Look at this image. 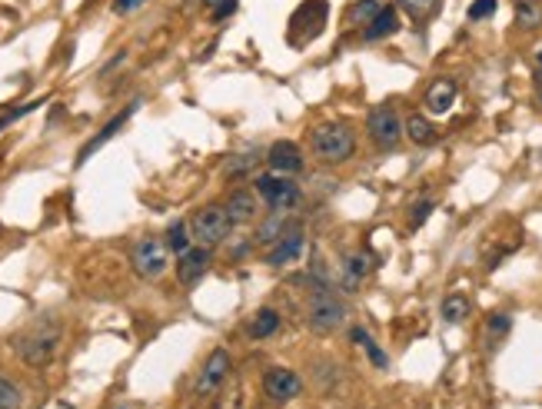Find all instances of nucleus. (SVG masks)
I'll return each instance as SVG.
<instances>
[{
  "mask_svg": "<svg viewBox=\"0 0 542 409\" xmlns=\"http://www.w3.org/2000/svg\"><path fill=\"white\" fill-rule=\"evenodd\" d=\"M310 154L316 164L340 166L350 164L356 154V130L343 120H327L320 127L310 130Z\"/></svg>",
  "mask_w": 542,
  "mask_h": 409,
  "instance_id": "obj_1",
  "label": "nucleus"
},
{
  "mask_svg": "<svg viewBox=\"0 0 542 409\" xmlns=\"http://www.w3.org/2000/svg\"><path fill=\"white\" fill-rule=\"evenodd\" d=\"M343 320H346V303L333 293L329 283H313L310 300H306V330L333 333L340 330Z\"/></svg>",
  "mask_w": 542,
  "mask_h": 409,
  "instance_id": "obj_2",
  "label": "nucleus"
},
{
  "mask_svg": "<svg viewBox=\"0 0 542 409\" xmlns=\"http://www.w3.org/2000/svg\"><path fill=\"white\" fill-rule=\"evenodd\" d=\"M187 223H190L193 244H200V246L223 244L230 237V230H233V220H230V213L223 210V204H206V206H200V210H193Z\"/></svg>",
  "mask_w": 542,
  "mask_h": 409,
  "instance_id": "obj_3",
  "label": "nucleus"
},
{
  "mask_svg": "<svg viewBox=\"0 0 542 409\" xmlns=\"http://www.w3.org/2000/svg\"><path fill=\"white\" fill-rule=\"evenodd\" d=\"M253 187H256V196L263 200L273 213H293L296 206H300L303 193L300 187L293 183V177H283V173H260V177L253 180Z\"/></svg>",
  "mask_w": 542,
  "mask_h": 409,
  "instance_id": "obj_4",
  "label": "nucleus"
},
{
  "mask_svg": "<svg viewBox=\"0 0 542 409\" xmlns=\"http://www.w3.org/2000/svg\"><path fill=\"white\" fill-rule=\"evenodd\" d=\"M130 267L137 269V277H143V280H160L170 267V250L160 237H140L137 244L130 246Z\"/></svg>",
  "mask_w": 542,
  "mask_h": 409,
  "instance_id": "obj_5",
  "label": "nucleus"
},
{
  "mask_svg": "<svg viewBox=\"0 0 542 409\" xmlns=\"http://www.w3.org/2000/svg\"><path fill=\"white\" fill-rule=\"evenodd\" d=\"M366 133H369V140L376 150H396L400 140H403V120L400 114L392 110V107H376V110H369L366 116Z\"/></svg>",
  "mask_w": 542,
  "mask_h": 409,
  "instance_id": "obj_6",
  "label": "nucleus"
},
{
  "mask_svg": "<svg viewBox=\"0 0 542 409\" xmlns=\"http://www.w3.org/2000/svg\"><path fill=\"white\" fill-rule=\"evenodd\" d=\"M57 343H61V330H30L13 340V349L27 366H44L57 353Z\"/></svg>",
  "mask_w": 542,
  "mask_h": 409,
  "instance_id": "obj_7",
  "label": "nucleus"
},
{
  "mask_svg": "<svg viewBox=\"0 0 542 409\" xmlns=\"http://www.w3.org/2000/svg\"><path fill=\"white\" fill-rule=\"evenodd\" d=\"M230 366H233V359H230V353L220 346V349H214L210 357H206V363H203V370L197 373V383H193V393L197 397H214L216 389L223 386V380H227Z\"/></svg>",
  "mask_w": 542,
  "mask_h": 409,
  "instance_id": "obj_8",
  "label": "nucleus"
},
{
  "mask_svg": "<svg viewBox=\"0 0 542 409\" xmlns=\"http://www.w3.org/2000/svg\"><path fill=\"white\" fill-rule=\"evenodd\" d=\"M137 107H140V100H133V103H126L124 110H120V114L117 116H110V120H107V124H103L101 130H97V137H90L87 143H84V147H80V154H77V166H84L90 160V154H97V150H101L103 143H110L117 137V133H120V130H124V124L126 120H130V116L137 114Z\"/></svg>",
  "mask_w": 542,
  "mask_h": 409,
  "instance_id": "obj_9",
  "label": "nucleus"
},
{
  "mask_svg": "<svg viewBox=\"0 0 542 409\" xmlns=\"http://www.w3.org/2000/svg\"><path fill=\"white\" fill-rule=\"evenodd\" d=\"M210 263H214V253H210V246L193 244L187 253H180V260H177V280L183 283V286H197V283L206 277Z\"/></svg>",
  "mask_w": 542,
  "mask_h": 409,
  "instance_id": "obj_10",
  "label": "nucleus"
},
{
  "mask_svg": "<svg viewBox=\"0 0 542 409\" xmlns=\"http://www.w3.org/2000/svg\"><path fill=\"white\" fill-rule=\"evenodd\" d=\"M263 393L273 403H287V399L303 393V380L293 370H287V366H273V370L263 373Z\"/></svg>",
  "mask_w": 542,
  "mask_h": 409,
  "instance_id": "obj_11",
  "label": "nucleus"
},
{
  "mask_svg": "<svg viewBox=\"0 0 542 409\" xmlns=\"http://www.w3.org/2000/svg\"><path fill=\"white\" fill-rule=\"evenodd\" d=\"M266 164L273 173H283V177H296L303 173V150L293 140H277L270 150H266Z\"/></svg>",
  "mask_w": 542,
  "mask_h": 409,
  "instance_id": "obj_12",
  "label": "nucleus"
},
{
  "mask_svg": "<svg viewBox=\"0 0 542 409\" xmlns=\"http://www.w3.org/2000/svg\"><path fill=\"white\" fill-rule=\"evenodd\" d=\"M303 240H306V237H303L300 227H296V230H290L287 237H279L277 244L266 250V256H263L266 267L279 269V267H290V263H296V260H300V253H303Z\"/></svg>",
  "mask_w": 542,
  "mask_h": 409,
  "instance_id": "obj_13",
  "label": "nucleus"
},
{
  "mask_svg": "<svg viewBox=\"0 0 542 409\" xmlns=\"http://www.w3.org/2000/svg\"><path fill=\"white\" fill-rule=\"evenodd\" d=\"M223 210L230 213L233 227H247V223L260 217V196H256V190H233L227 196Z\"/></svg>",
  "mask_w": 542,
  "mask_h": 409,
  "instance_id": "obj_14",
  "label": "nucleus"
},
{
  "mask_svg": "<svg viewBox=\"0 0 542 409\" xmlns=\"http://www.w3.org/2000/svg\"><path fill=\"white\" fill-rule=\"evenodd\" d=\"M456 93H459L456 80H449V77L433 80V84H429V90H426V110L433 116L449 114V110H453V103H456Z\"/></svg>",
  "mask_w": 542,
  "mask_h": 409,
  "instance_id": "obj_15",
  "label": "nucleus"
},
{
  "mask_svg": "<svg viewBox=\"0 0 542 409\" xmlns=\"http://www.w3.org/2000/svg\"><path fill=\"white\" fill-rule=\"evenodd\" d=\"M396 30H400V7L386 4V7H383V11H379L376 17L363 27V40L366 44H376V40L392 37Z\"/></svg>",
  "mask_w": 542,
  "mask_h": 409,
  "instance_id": "obj_16",
  "label": "nucleus"
},
{
  "mask_svg": "<svg viewBox=\"0 0 542 409\" xmlns=\"http://www.w3.org/2000/svg\"><path fill=\"white\" fill-rule=\"evenodd\" d=\"M403 133L409 143H417V147H433V143L440 140V130L433 120H426L423 114H409L403 120Z\"/></svg>",
  "mask_w": 542,
  "mask_h": 409,
  "instance_id": "obj_17",
  "label": "nucleus"
},
{
  "mask_svg": "<svg viewBox=\"0 0 542 409\" xmlns=\"http://www.w3.org/2000/svg\"><path fill=\"white\" fill-rule=\"evenodd\" d=\"M290 230H296V223L290 220V213H273V210H270V217L256 227V240L263 246H273L279 237H287Z\"/></svg>",
  "mask_w": 542,
  "mask_h": 409,
  "instance_id": "obj_18",
  "label": "nucleus"
},
{
  "mask_svg": "<svg viewBox=\"0 0 542 409\" xmlns=\"http://www.w3.org/2000/svg\"><path fill=\"white\" fill-rule=\"evenodd\" d=\"M373 263H376V260H373L369 253H363V250L343 256V277H346V286H350V290L360 286V280L373 273Z\"/></svg>",
  "mask_w": 542,
  "mask_h": 409,
  "instance_id": "obj_19",
  "label": "nucleus"
},
{
  "mask_svg": "<svg viewBox=\"0 0 542 409\" xmlns=\"http://www.w3.org/2000/svg\"><path fill=\"white\" fill-rule=\"evenodd\" d=\"M277 330H279V313L273 307L256 309L250 317V323H247V336H250V340H266V336H273Z\"/></svg>",
  "mask_w": 542,
  "mask_h": 409,
  "instance_id": "obj_20",
  "label": "nucleus"
},
{
  "mask_svg": "<svg viewBox=\"0 0 542 409\" xmlns=\"http://www.w3.org/2000/svg\"><path fill=\"white\" fill-rule=\"evenodd\" d=\"M350 340H353L356 346H363L366 357H369V363H373L376 370H386V366H390V357H386V353L379 349V343L373 340V336H369V333L363 330V326H353V330H350Z\"/></svg>",
  "mask_w": 542,
  "mask_h": 409,
  "instance_id": "obj_21",
  "label": "nucleus"
},
{
  "mask_svg": "<svg viewBox=\"0 0 542 409\" xmlns=\"http://www.w3.org/2000/svg\"><path fill=\"white\" fill-rule=\"evenodd\" d=\"M164 244L170 253H187L190 246H193V237H190V223L187 220H174L170 227H166V237H164Z\"/></svg>",
  "mask_w": 542,
  "mask_h": 409,
  "instance_id": "obj_22",
  "label": "nucleus"
},
{
  "mask_svg": "<svg viewBox=\"0 0 542 409\" xmlns=\"http://www.w3.org/2000/svg\"><path fill=\"white\" fill-rule=\"evenodd\" d=\"M516 27L519 30H539L542 0H516Z\"/></svg>",
  "mask_w": 542,
  "mask_h": 409,
  "instance_id": "obj_23",
  "label": "nucleus"
},
{
  "mask_svg": "<svg viewBox=\"0 0 542 409\" xmlns=\"http://www.w3.org/2000/svg\"><path fill=\"white\" fill-rule=\"evenodd\" d=\"M442 323H463L469 317V300L463 293H449L440 307Z\"/></svg>",
  "mask_w": 542,
  "mask_h": 409,
  "instance_id": "obj_24",
  "label": "nucleus"
},
{
  "mask_svg": "<svg viewBox=\"0 0 542 409\" xmlns=\"http://www.w3.org/2000/svg\"><path fill=\"white\" fill-rule=\"evenodd\" d=\"M396 7H400L409 20L423 24V20H426V17H433V11L440 7V0H396Z\"/></svg>",
  "mask_w": 542,
  "mask_h": 409,
  "instance_id": "obj_25",
  "label": "nucleus"
},
{
  "mask_svg": "<svg viewBox=\"0 0 542 409\" xmlns=\"http://www.w3.org/2000/svg\"><path fill=\"white\" fill-rule=\"evenodd\" d=\"M509 330H513V317H509V313H492L489 320H486V343H489V349H496V343H499Z\"/></svg>",
  "mask_w": 542,
  "mask_h": 409,
  "instance_id": "obj_26",
  "label": "nucleus"
},
{
  "mask_svg": "<svg viewBox=\"0 0 542 409\" xmlns=\"http://www.w3.org/2000/svg\"><path fill=\"white\" fill-rule=\"evenodd\" d=\"M383 7H386L383 0H356L353 7H350V20H353V24H363L366 27L379 11H383Z\"/></svg>",
  "mask_w": 542,
  "mask_h": 409,
  "instance_id": "obj_27",
  "label": "nucleus"
},
{
  "mask_svg": "<svg viewBox=\"0 0 542 409\" xmlns=\"http://www.w3.org/2000/svg\"><path fill=\"white\" fill-rule=\"evenodd\" d=\"M253 166H256V156L253 154H243V156H233V160H230L227 164V177H243V173H250Z\"/></svg>",
  "mask_w": 542,
  "mask_h": 409,
  "instance_id": "obj_28",
  "label": "nucleus"
},
{
  "mask_svg": "<svg viewBox=\"0 0 542 409\" xmlns=\"http://www.w3.org/2000/svg\"><path fill=\"white\" fill-rule=\"evenodd\" d=\"M0 409H20V389L7 380H0Z\"/></svg>",
  "mask_w": 542,
  "mask_h": 409,
  "instance_id": "obj_29",
  "label": "nucleus"
},
{
  "mask_svg": "<svg viewBox=\"0 0 542 409\" xmlns=\"http://www.w3.org/2000/svg\"><path fill=\"white\" fill-rule=\"evenodd\" d=\"M496 13V0H473L469 4V20H486Z\"/></svg>",
  "mask_w": 542,
  "mask_h": 409,
  "instance_id": "obj_30",
  "label": "nucleus"
},
{
  "mask_svg": "<svg viewBox=\"0 0 542 409\" xmlns=\"http://www.w3.org/2000/svg\"><path fill=\"white\" fill-rule=\"evenodd\" d=\"M34 107H40V100L37 103H24V107H17V110H7V114H0V130H7L11 124H17V120L30 114Z\"/></svg>",
  "mask_w": 542,
  "mask_h": 409,
  "instance_id": "obj_31",
  "label": "nucleus"
},
{
  "mask_svg": "<svg viewBox=\"0 0 542 409\" xmlns=\"http://www.w3.org/2000/svg\"><path fill=\"white\" fill-rule=\"evenodd\" d=\"M429 213H433V204H429V200H423V204L413 206V217H409V230H419V227L426 223Z\"/></svg>",
  "mask_w": 542,
  "mask_h": 409,
  "instance_id": "obj_32",
  "label": "nucleus"
},
{
  "mask_svg": "<svg viewBox=\"0 0 542 409\" xmlns=\"http://www.w3.org/2000/svg\"><path fill=\"white\" fill-rule=\"evenodd\" d=\"M147 0H114V13H120V17H126V13L140 11Z\"/></svg>",
  "mask_w": 542,
  "mask_h": 409,
  "instance_id": "obj_33",
  "label": "nucleus"
},
{
  "mask_svg": "<svg viewBox=\"0 0 542 409\" xmlns=\"http://www.w3.org/2000/svg\"><path fill=\"white\" fill-rule=\"evenodd\" d=\"M233 11H237V0H220L214 7V20H223V17H230Z\"/></svg>",
  "mask_w": 542,
  "mask_h": 409,
  "instance_id": "obj_34",
  "label": "nucleus"
},
{
  "mask_svg": "<svg viewBox=\"0 0 542 409\" xmlns=\"http://www.w3.org/2000/svg\"><path fill=\"white\" fill-rule=\"evenodd\" d=\"M536 100L542 103V70H536Z\"/></svg>",
  "mask_w": 542,
  "mask_h": 409,
  "instance_id": "obj_35",
  "label": "nucleus"
},
{
  "mask_svg": "<svg viewBox=\"0 0 542 409\" xmlns=\"http://www.w3.org/2000/svg\"><path fill=\"white\" fill-rule=\"evenodd\" d=\"M536 64H539V70H542V47H539V53H536Z\"/></svg>",
  "mask_w": 542,
  "mask_h": 409,
  "instance_id": "obj_36",
  "label": "nucleus"
},
{
  "mask_svg": "<svg viewBox=\"0 0 542 409\" xmlns=\"http://www.w3.org/2000/svg\"><path fill=\"white\" fill-rule=\"evenodd\" d=\"M203 4H206V7H216V4H220V0H203Z\"/></svg>",
  "mask_w": 542,
  "mask_h": 409,
  "instance_id": "obj_37",
  "label": "nucleus"
}]
</instances>
